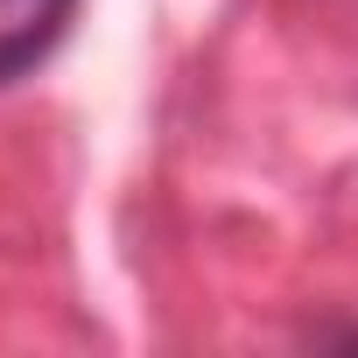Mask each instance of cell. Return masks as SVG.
Listing matches in <instances>:
<instances>
[{"label": "cell", "instance_id": "cell-1", "mask_svg": "<svg viewBox=\"0 0 358 358\" xmlns=\"http://www.w3.org/2000/svg\"><path fill=\"white\" fill-rule=\"evenodd\" d=\"M71 15L78 0H0V92L57 57V43L71 36Z\"/></svg>", "mask_w": 358, "mask_h": 358}, {"label": "cell", "instance_id": "cell-2", "mask_svg": "<svg viewBox=\"0 0 358 358\" xmlns=\"http://www.w3.org/2000/svg\"><path fill=\"white\" fill-rule=\"evenodd\" d=\"M316 344H358V323L351 330H316Z\"/></svg>", "mask_w": 358, "mask_h": 358}]
</instances>
